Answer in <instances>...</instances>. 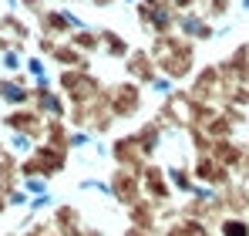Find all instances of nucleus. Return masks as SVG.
<instances>
[{
  "label": "nucleus",
  "mask_w": 249,
  "mask_h": 236,
  "mask_svg": "<svg viewBox=\"0 0 249 236\" xmlns=\"http://www.w3.org/2000/svg\"><path fill=\"white\" fill-rule=\"evenodd\" d=\"M226 236H246V230H239L236 223H229V226H226Z\"/></svg>",
  "instance_id": "f257e3e1"
}]
</instances>
